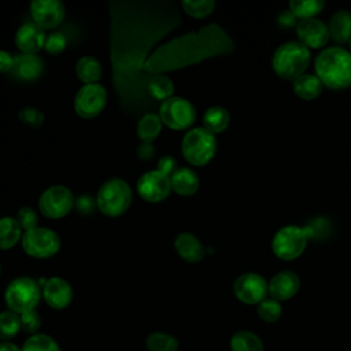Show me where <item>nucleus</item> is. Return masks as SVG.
I'll list each match as a JSON object with an SVG mask.
<instances>
[{"label":"nucleus","mask_w":351,"mask_h":351,"mask_svg":"<svg viewBox=\"0 0 351 351\" xmlns=\"http://www.w3.org/2000/svg\"><path fill=\"white\" fill-rule=\"evenodd\" d=\"M16 221L23 232L38 226L37 225L38 223L37 213L32 207H22L16 214Z\"/></svg>","instance_id":"40"},{"label":"nucleus","mask_w":351,"mask_h":351,"mask_svg":"<svg viewBox=\"0 0 351 351\" xmlns=\"http://www.w3.org/2000/svg\"><path fill=\"white\" fill-rule=\"evenodd\" d=\"M22 228L19 226L16 218H0V250L12 248L22 239Z\"/></svg>","instance_id":"29"},{"label":"nucleus","mask_w":351,"mask_h":351,"mask_svg":"<svg viewBox=\"0 0 351 351\" xmlns=\"http://www.w3.org/2000/svg\"><path fill=\"white\" fill-rule=\"evenodd\" d=\"M311 53L299 41H287L273 53L271 67L274 73L287 81H295L303 75L310 64Z\"/></svg>","instance_id":"4"},{"label":"nucleus","mask_w":351,"mask_h":351,"mask_svg":"<svg viewBox=\"0 0 351 351\" xmlns=\"http://www.w3.org/2000/svg\"><path fill=\"white\" fill-rule=\"evenodd\" d=\"M107 92L100 84H86L80 88L74 99L75 112L85 119L97 117L106 107Z\"/></svg>","instance_id":"13"},{"label":"nucleus","mask_w":351,"mask_h":351,"mask_svg":"<svg viewBox=\"0 0 351 351\" xmlns=\"http://www.w3.org/2000/svg\"><path fill=\"white\" fill-rule=\"evenodd\" d=\"M23 251L37 259H45L53 256L60 248V237L48 228H33L22 234Z\"/></svg>","instance_id":"10"},{"label":"nucleus","mask_w":351,"mask_h":351,"mask_svg":"<svg viewBox=\"0 0 351 351\" xmlns=\"http://www.w3.org/2000/svg\"><path fill=\"white\" fill-rule=\"evenodd\" d=\"M174 247L177 254L186 262L189 263H196L203 259L206 250L200 240L188 232H182L176 237Z\"/></svg>","instance_id":"21"},{"label":"nucleus","mask_w":351,"mask_h":351,"mask_svg":"<svg viewBox=\"0 0 351 351\" xmlns=\"http://www.w3.org/2000/svg\"><path fill=\"white\" fill-rule=\"evenodd\" d=\"M267 285L270 298L278 302H285L292 299L298 293L300 288V280L296 273L291 270H282L274 274Z\"/></svg>","instance_id":"19"},{"label":"nucleus","mask_w":351,"mask_h":351,"mask_svg":"<svg viewBox=\"0 0 351 351\" xmlns=\"http://www.w3.org/2000/svg\"><path fill=\"white\" fill-rule=\"evenodd\" d=\"M41 296L49 307L63 310L73 300V289L66 280L60 277H51L41 287Z\"/></svg>","instance_id":"17"},{"label":"nucleus","mask_w":351,"mask_h":351,"mask_svg":"<svg viewBox=\"0 0 351 351\" xmlns=\"http://www.w3.org/2000/svg\"><path fill=\"white\" fill-rule=\"evenodd\" d=\"M21 329L19 314L5 310L0 313V340L10 341V339L15 337Z\"/></svg>","instance_id":"33"},{"label":"nucleus","mask_w":351,"mask_h":351,"mask_svg":"<svg viewBox=\"0 0 351 351\" xmlns=\"http://www.w3.org/2000/svg\"><path fill=\"white\" fill-rule=\"evenodd\" d=\"M314 70L324 88L347 89L351 86V51L340 45L324 48L314 60Z\"/></svg>","instance_id":"3"},{"label":"nucleus","mask_w":351,"mask_h":351,"mask_svg":"<svg viewBox=\"0 0 351 351\" xmlns=\"http://www.w3.org/2000/svg\"><path fill=\"white\" fill-rule=\"evenodd\" d=\"M47 34L34 22H26L15 33V44L22 53H37L44 48Z\"/></svg>","instance_id":"20"},{"label":"nucleus","mask_w":351,"mask_h":351,"mask_svg":"<svg viewBox=\"0 0 351 351\" xmlns=\"http://www.w3.org/2000/svg\"><path fill=\"white\" fill-rule=\"evenodd\" d=\"M156 170L171 177V174L177 170V162L173 156L170 155H163L159 160H158V166H156Z\"/></svg>","instance_id":"42"},{"label":"nucleus","mask_w":351,"mask_h":351,"mask_svg":"<svg viewBox=\"0 0 351 351\" xmlns=\"http://www.w3.org/2000/svg\"><path fill=\"white\" fill-rule=\"evenodd\" d=\"M230 122V115L226 108L221 106H213L203 114V128L213 134L222 133Z\"/></svg>","instance_id":"27"},{"label":"nucleus","mask_w":351,"mask_h":351,"mask_svg":"<svg viewBox=\"0 0 351 351\" xmlns=\"http://www.w3.org/2000/svg\"><path fill=\"white\" fill-rule=\"evenodd\" d=\"M74 207L81 214H90L96 207V197L93 199L90 195H81L74 202Z\"/></svg>","instance_id":"41"},{"label":"nucleus","mask_w":351,"mask_h":351,"mask_svg":"<svg viewBox=\"0 0 351 351\" xmlns=\"http://www.w3.org/2000/svg\"><path fill=\"white\" fill-rule=\"evenodd\" d=\"M292 88L295 95L302 100H314L322 93L324 85L315 74L304 73L292 81Z\"/></svg>","instance_id":"24"},{"label":"nucleus","mask_w":351,"mask_h":351,"mask_svg":"<svg viewBox=\"0 0 351 351\" xmlns=\"http://www.w3.org/2000/svg\"><path fill=\"white\" fill-rule=\"evenodd\" d=\"M347 44H348V48H350V49H351V38H350V40H348V43H347Z\"/></svg>","instance_id":"46"},{"label":"nucleus","mask_w":351,"mask_h":351,"mask_svg":"<svg viewBox=\"0 0 351 351\" xmlns=\"http://www.w3.org/2000/svg\"><path fill=\"white\" fill-rule=\"evenodd\" d=\"M171 189L181 196H192L197 192L200 180L197 174L189 167L177 169L170 177Z\"/></svg>","instance_id":"22"},{"label":"nucleus","mask_w":351,"mask_h":351,"mask_svg":"<svg viewBox=\"0 0 351 351\" xmlns=\"http://www.w3.org/2000/svg\"><path fill=\"white\" fill-rule=\"evenodd\" d=\"M67 47V38L62 32H52L45 37L44 49L51 55L62 53Z\"/></svg>","instance_id":"37"},{"label":"nucleus","mask_w":351,"mask_h":351,"mask_svg":"<svg viewBox=\"0 0 351 351\" xmlns=\"http://www.w3.org/2000/svg\"><path fill=\"white\" fill-rule=\"evenodd\" d=\"M325 7V3L322 0H292L289 1V11L295 18L302 19H310L315 18L322 8Z\"/></svg>","instance_id":"31"},{"label":"nucleus","mask_w":351,"mask_h":351,"mask_svg":"<svg viewBox=\"0 0 351 351\" xmlns=\"http://www.w3.org/2000/svg\"><path fill=\"white\" fill-rule=\"evenodd\" d=\"M233 293L244 304H259L269 295L267 281L258 273H243L233 284Z\"/></svg>","instance_id":"12"},{"label":"nucleus","mask_w":351,"mask_h":351,"mask_svg":"<svg viewBox=\"0 0 351 351\" xmlns=\"http://www.w3.org/2000/svg\"><path fill=\"white\" fill-rule=\"evenodd\" d=\"M0 273H1V266H0Z\"/></svg>","instance_id":"47"},{"label":"nucleus","mask_w":351,"mask_h":351,"mask_svg":"<svg viewBox=\"0 0 351 351\" xmlns=\"http://www.w3.org/2000/svg\"><path fill=\"white\" fill-rule=\"evenodd\" d=\"M233 51L234 41L226 30L217 23H208L156 47L147 60L144 71L149 75L166 74L211 58L230 55Z\"/></svg>","instance_id":"2"},{"label":"nucleus","mask_w":351,"mask_h":351,"mask_svg":"<svg viewBox=\"0 0 351 351\" xmlns=\"http://www.w3.org/2000/svg\"><path fill=\"white\" fill-rule=\"evenodd\" d=\"M64 5L59 0H34L30 3L33 22L43 30L55 29L64 19Z\"/></svg>","instance_id":"15"},{"label":"nucleus","mask_w":351,"mask_h":351,"mask_svg":"<svg viewBox=\"0 0 351 351\" xmlns=\"http://www.w3.org/2000/svg\"><path fill=\"white\" fill-rule=\"evenodd\" d=\"M18 118L25 123L32 126L33 129H38L44 122V114L37 107H23L18 112Z\"/></svg>","instance_id":"39"},{"label":"nucleus","mask_w":351,"mask_h":351,"mask_svg":"<svg viewBox=\"0 0 351 351\" xmlns=\"http://www.w3.org/2000/svg\"><path fill=\"white\" fill-rule=\"evenodd\" d=\"M330 38L341 47L351 38V12L347 10H339L332 14L329 25Z\"/></svg>","instance_id":"23"},{"label":"nucleus","mask_w":351,"mask_h":351,"mask_svg":"<svg viewBox=\"0 0 351 351\" xmlns=\"http://www.w3.org/2000/svg\"><path fill=\"white\" fill-rule=\"evenodd\" d=\"M44 71V62L36 53H22L14 56V64L10 75L25 82L36 81Z\"/></svg>","instance_id":"18"},{"label":"nucleus","mask_w":351,"mask_h":351,"mask_svg":"<svg viewBox=\"0 0 351 351\" xmlns=\"http://www.w3.org/2000/svg\"><path fill=\"white\" fill-rule=\"evenodd\" d=\"M256 313L258 317L267 324H273L280 319L282 314V306L281 302L273 299V298H266L263 299L258 306H256Z\"/></svg>","instance_id":"35"},{"label":"nucleus","mask_w":351,"mask_h":351,"mask_svg":"<svg viewBox=\"0 0 351 351\" xmlns=\"http://www.w3.org/2000/svg\"><path fill=\"white\" fill-rule=\"evenodd\" d=\"M298 41L308 49L325 48L330 36L328 25L317 18L302 19L296 23Z\"/></svg>","instance_id":"16"},{"label":"nucleus","mask_w":351,"mask_h":351,"mask_svg":"<svg viewBox=\"0 0 351 351\" xmlns=\"http://www.w3.org/2000/svg\"><path fill=\"white\" fill-rule=\"evenodd\" d=\"M230 351H265L262 339L251 330H237L229 341Z\"/></svg>","instance_id":"30"},{"label":"nucleus","mask_w":351,"mask_h":351,"mask_svg":"<svg viewBox=\"0 0 351 351\" xmlns=\"http://www.w3.org/2000/svg\"><path fill=\"white\" fill-rule=\"evenodd\" d=\"M108 10L112 86L121 110L143 117L158 104L147 90L145 63L155 45L182 23L181 12L174 0H111Z\"/></svg>","instance_id":"1"},{"label":"nucleus","mask_w":351,"mask_h":351,"mask_svg":"<svg viewBox=\"0 0 351 351\" xmlns=\"http://www.w3.org/2000/svg\"><path fill=\"white\" fill-rule=\"evenodd\" d=\"M40 299L41 287L36 280L26 276L12 280L4 291V300L8 310L16 314L34 310Z\"/></svg>","instance_id":"7"},{"label":"nucleus","mask_w":351,"mask_h":351,"mask_svg":"<svg viewBox=\"0 0 351 351\" xmlns=\"http://www.w3.org/2000/svg\"><path fill=\"white\" fill-rule=\"evenodd\" d=\"M170 189V177L158 171L156 169L145 171L137 180V192L145 202H162L169 196Z\"/></svg>","instance_id":"14"},{"label":"nucleus","mask_w":351,"mask_h":351,"mask_svg":"<svg viewBox=\"0 0 351 351\" xmlns=\"http://www.w3.org/2000/svg\"><path fill=\"white\" fill-rule=\"evenodd\" d=\"M147 90L155 103H163L165 100L173 97L174 84L166 74H154L148 80Z\"/></svg>","instance_id":"25"},{"label":"nucleus","mask_w":351,"mask_h":351,"mask_svg":"<svg viewBox=\"0 0 351 351\" xmlns=\"http://www.w3.org/2000/svg\"><path fill=\"white\" fill-rule=\"evenodd\" d=\"M22 351H60L59 344L53 337L45 333H36L29 336L23 346L21 347Z\"/></svg>","instance_id":"34"},{"label":"nucleus","mask_w":351,"mask_h":351,"mask_svg":"<svg viewBox=\"0 0 351 351\" xmlns=\"http://www.w3.org/2000/svg\"><path fill=\"white\" fill-rule=\"evenodd\" d=\"M308 239L310 233L307 228L287 225L278 229L273 236L271 251L281 261H293L304 252Z\"/></svg>","instance_id":"8"},{"label":"nucleus","mask_w":351,"mask_h":351,"mask_svg":"<svg viewBox=\"0 0 351 351\" xmlns=\"http://www.w3.org/2000/svg\"><path fill=\"white\" fill-rule=\"evenodd\" d=\"M182 10L192 18H206L213 14L215 8V1L213 0H182Z\"/></svg>","instance_id":"36"},{"label":"nucleus","mask_w":351,"mask_h":351,"mask_svg":"<svg viewBox=\"0 0 351 351\" xmlns=\"http://www.w3.org/2000/svg\"><path fill=\"white\" fill-rule=\"evenodd\" d=\"M74 202L73 192L67 186L52 185L41 193L38 199V208L44 217L59 219L71 211Z\"/></svg>","instance_id":"11"},{"label":"nucleus","mask_w":351,"mask_h":351,"mask_svg":"<svg viewBox=\"0 0 351 351\" xmlns=\"http://www.w3.org/2000/svg\"><path fill=\"white\" fill-rule=\"evenodd\" d=\"M136 132L141 143H152L162 132V121L159 114L148 112L140 117Z\"/></svg>","instance_id":"28"},{"label":"nucleus","mask_w":351,"mask_h":351,"mask_svg":"<svg viewBox=\"0 0 351 351\" xmlns=\"http://www.w3.org/2000/svg\"><path fill=\"white\" fill-rule=\"evenodd\" d=\"M155 154V147L152 145V143H140L136 148V155L141 159V160H149L152 159Z\"/></svg>","instance_id":"43"},{"label":"nucleus","mask_w":351,"mask_h":351,"mask_svg":"<svg viewBox=\"0 0 351 351\" xmlns=\"http://www.w3.org/2000/svg\"><path fill=\"white\" fill-rule=\"evenodd\" d=\"M184 158L193 166L207 165L215 155L217 138L215 134L203 126L189 129L181 143Z\"/></svg>","instance_id":"6"},{"label":"nucleus","mask_w":351,"mask_h":351,"mask_svg":"<svg viewBox=\"0 0 351 351\" xmlns=\"http://www.w3.org/2000/svg\"><path fill=\"white\" fill-rule=\"evenodd\" d=\"M178 340L165 332H152L145 339V347L148 351H177Z\"/></svg>","instance_id":"32"},{"label":"nucleus","mask_w":351,"mask_h":351,"mask_svg":"<svg viewBox=\"0 0 351 351\" xmlns=\"http://www.w3.org/2000/svg\"><path fill=\"white\" fill-rule=\"evenodd\" d=\"M159 118L163 125L173 130H185L193 125L196 110L189 100L173 96L160 103Z\"/></svg>","instance_id":"9"},{"label":"nucleus","mask_w":351,"mask_h":351,"mask_svg":"<svg viewBox=\"0 0 351 351\" xmlns=\"http://www.w3.org/2000/svg\"><path fill=\"white\" fill-rule=\"evenodd\" d=\"M132 203V189L126 181L114 177L107 180L97 191L96 207L107 217L123 214Z\"/></svg>","instance_id":"5"},{"label":"nucleus","mask_w":351,"mask_h":351,"mask_svg":"<svg viewBox=\"0 0 351 351\" xmlns=\"http://www.w3.org/2000/svg\"><path fill=\"white\" fill-rule=\"evenodd\" d=\"M75 74L78 80L82 81L85 85L97 84V81L101 77V64L92 55L81 56L75 64Z\"/></svg>","instance_id":"26"},{"label":"nucleus","mask_w":351,"mask_h":351,"mask_svg":"<svg viewBox=\"0 0 351 351\" xmlns=\"http://www.w3.org/2000/svg\"><path fill=\"white\" fill-rule=\"evenodd\" d=\"M19 319H21V329L29 333L30 336L36 335L41 326V317L36 311V308L19 314Z\"/></svg>","instance_id":"38"},{"label":"nucleus","mask_w":351,"mask_h":351,"mask_svg":"<svg viewBox=\"0 0 351 351\" xmlns=\"http://www.w3.org/2000/svg\"><path fill=\"white\" fill-rule=\"evenodd\" d=\"M0 351H22V350L11 341H0Z\"/></svg>","instance_id":"45"},{"label":"nucleus","mask_w":351,"mask_h":351,"mask_svg":"<svg viewBox=\"0 0 351 351\" xmlns=\"http://www.w3.org/2000/svg\"><path fill=\"white\" fill-rule=\"evenodd\" d=\"M14 64V56L7 52L0 49V73H10Z\"/></svg>","instance_id":"44"}]
</instances>
